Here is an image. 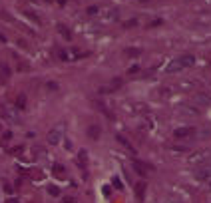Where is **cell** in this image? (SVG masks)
Masks as SVG:
<instances>
[{"instance_id": "cell-1", "label": "cell", "mask_w": 211, "mask_h": 203, "mask_svg": "<svg viewBox=\"0 0 211 203\" xmlns=\"http://www.w3.org/2000/svg\"><path fill=\"white\" fill-rule=\"evenodd\" d=\"M60 141H62V129H60V128L52 129V132L48 133V143L56 145V143H60Z\"/></svg>"}, {"instance_id": "cell-2", "label": "cell", "mask_w": 211, "mask_h": 203, "mask_svg": "<svg viewBox=\"0 0 211 203\" xmlns=\"http://www.w3.org/2000/svg\"><path fill=\"white\" fill-rule=\"evenodd\" d=\"M136 169L141 173V175H149V173L153 171V167L147 165V163H143V161H136Z\"/></svg>"}, {"instance_id": "cell-11", "label": "cell", "mask_w": 211, "mask_h": 203, "mask_svg": "<svg viewBox=\"0 0 211 203\" xmlns=\"http://www.w3.org/2000/svg\"><path fill=\"white\" fill-rule=\"evenodd\" d=\"M20 151H22V147L18 145V147H14V149H10V153H20Z\"/></svg>"}, {"instance_id": "cell-8", "label": "cell", "mask_w": 211, "mask_h": 203, "mask_svg": "<svg viewBox=\"0 0 211 203\" xmlns=\"http://www.w3.org/2000/svg\"><path fill=\"white\" fill-rule=\"evenodd\" d=\"M80 163H82V165H86V151H80Z\"/></svg>"}, {"instance_id": "cell-3", "label": "cell", "mask_w": 211, "mask_h": 203, "mask_svg": "<svg viewBox=\"0 0 211 203\" xmlns=\"http://www.w3.org/2000/svg\"><path fill=\"white\" fill-rule=\"evenodd\" d=\"M191 133H193V128H179L173 132L175 137H185V135H191Z\"/></svg>"}, {"instance_id": "cell-9", "label": "cell", "mask_w": 211, "mask_h": 203, "mask_svg": "<svg viewBox=\"0 0 211 203\" xmlns=\"http://www.w3.org/2000/svg\"><path fill=\"white\" fill-rule=\"evenodd\" d=\"M54 171H56V175H64V167H60V165L54 167Z\"/></svg>"}, {"instance_id": "cell-6", "label": "cell", "mask_w": 211, "mask_h": 203, "mask_svg": "<svg viewBox=\"0 0 211 203\" xmlns=\"http://www.w3.org/2000/svg\"><path fill=\"white\" fill-rule=\"evenodd\" d=\"M143 191H145V183H137V187H136L137 197H143Z\"/></svg>"}, {"instance_id": "cell-7", "label": "cell", "mask_w": 211, "mask_h": 203, "mask_svg": "<svg viewBox=\"0 0 211 203\" xmlns=\"http://www.w3.org/2000/svg\"><path fill=\"white\" fill-rule=\"evenodd\" d=\"M125 54H128V56H136V54H140V48H132V50H125Z\"/></svg>"}, {"instance_id": "cell-5", "label": "cell", "mask_w": 211, "mask_h": 203, "mask_svg": "<svg viewBox=\"0 0 211 203\" xmlns=\"http://www.w3.org/2000/svg\"><path fill=\"white\" fill-rule=\"evenodd\" d=\"M16 105H18L20 109H24V105H26V98H24V94H20L18 98H16Z\"/></svg>"}, {"instance_id": "cell-10", "label": "cell", "mask_w": 211, "mask_h": 203, "mask_svg": "<svg viewBox=\"0 0 211 203\" xmlns=\"http://www.w3.org/2000/svg\"><path fill=\"white\" fill-rule=\"evenodd\" d=\"M60 30H62V34H64L66 38H70V32H68V28H66V26H60Z\"/></svg>"}, {"instance_id": "cell-4", "label": "cell", "mask_w": 211, "mask_h": 203, "mask_svg": "<svg viewBox=\"0 0 211 203\" xmlns=\"http://www.w3.org/2000/svg\"><path fill=\"white\" fill-rule=\"evenodd\" d=\"M90 135H92V137H94V139H98L100 137V125H92V128H90Z\"/></svg>"}]
</instances>
